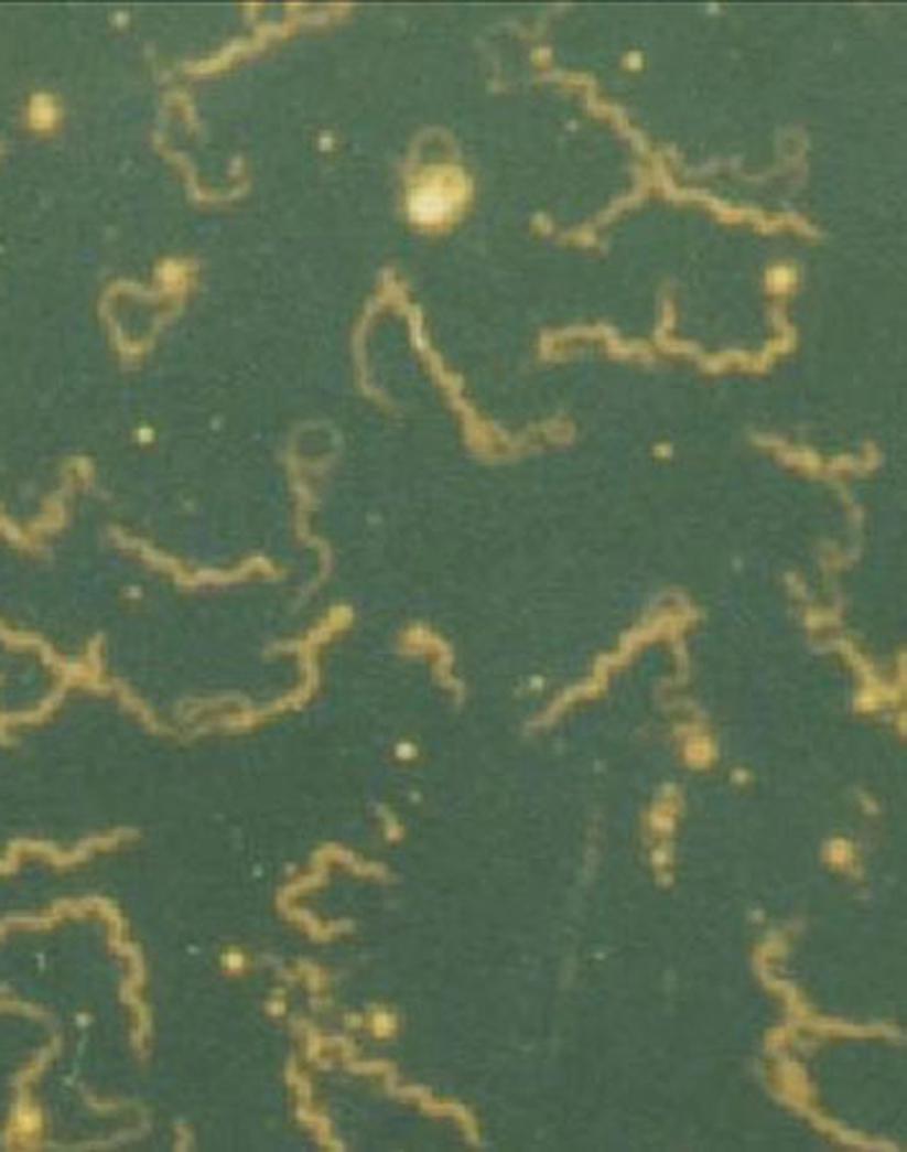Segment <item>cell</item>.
I'll list each match as a JSON object with an SVG mask.
<instances>
[{"mask_svg":"<svg viewBox=\"0 0 907 1152\" xmlns=\"http://www.w3.org/2000/svg\"><path fill=\"white\" fill-rule=\"evenodd\" d=\"M457 192L461 190L451 182V176H432L428 184H422V187L414 192V215L420 217V220H440V217L451 213V207H455Z\"/></svg>","mask_w":907,"mask_h":1152,"instance_id":"obj_1","label":"cell"}]
</instances>
